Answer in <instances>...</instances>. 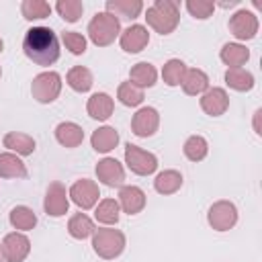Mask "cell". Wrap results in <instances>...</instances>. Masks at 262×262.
Segmentation results:
<instances>
[{
	"instance_id": "cell-28",
	"label": "cell",
	"mask_w": 262,
	"mask_h": 262,
	"mask_svg": "<svg viewBox=\"0 0 262 262\" xmlns=\"http://www.w3.org/2000/svg\"><path fill=\"white\" fill-rule=\"evenodd\" d=\"M66 82H68V86H70L72 90H76V92H88V90L92 88V84H94V78H92V72H90L88 68H84V66H74V68L68 72Z\"/></svg>"
},
{
	"instance_id": "cell-22",
	"label": "cell",
	"mask_w": 262,
	"mask_h": 262,
	"mask_svg": "<svg viewBox=\"0 0 262 262\" xmlns=\"http://www.w3.org/2000/svg\"><path fill=\"white\" fill-rule=\"evenodd\" d=\"M180 86H182L184 94H188V96H199V94H203V92L209 88V76H207L203 70H199V68L186 70V74H184Z\"/></svg>"
},
{
	"instance_id": "cell-19",
	"label": "cell",
	"mask_w": 262,
	"mask_h": 262,
	"mask_svg": "<svg viewBox=\"0 0 262 262\" xmlns=\"http://www.w3.org/2000/svg\"><path fill=\"white\" fill-rule=\"evenodd\" d=\"M156 80H158V70L149 61H139L129 72V82L133 86L141 88V90L143 88H151L156 84Z\"/></svg>"
},
{
	"instance_id": "cell-9",
	"label": "cell",
	"mask_w": 262,
	"mask_h": 262,
	"mask_svg": "<svg viewBox=\"0 0 262 262\" xmlns=\"http://www.w3.org/2000/svg\"><path fill=\"white\" fill-rule=\"evenodd\" d=\"M68 196L72 199L74 205H78L82 211H88L92 209L96 203H98V196H100V190H98V184L90 178H80L76 180L70 190H68Z\"/></svg>"
},
{
	"instance_id": "cell-2",
	"label": "cell",
	"mask_w": 262,
	"mask_h": 262,
	"mask_svg": "<svg viewBox=\"0 0 262 262\" xmlns=\"http://www.w3.org/2000/svg\"><path fill=\"white\" fill-rule=\"evenodd\" d=\"M145 20L147 25L160 33V35H170L180 20V6L174 0H156L147 10H145Z\"/></svg>"
},
{
	"instance_id": "cell-23",
	"label": "cell",
	"mask_w": 262,
	"mask_h": 262,
	"mask_svg": "<svg viewBox=\"0 0 262 262\" xmlns=\"http://www.w3.org/2000/svg\"><path fill=\"white\" fill-rule=\"evenodd\" d=\"M2 143H4V147H8L16 156H31L35 151V139L31 135H27V133L10 131V133L4 135Z\"/></svg>"
},
{
	"instance_id": "cell-7",
	"label": "cell",
	"mask_w": 262,
	"mask_h": 262,
	"mask_svg": "<svg viewBox=\"0 0 262 262\" xmlns=\"http://www.w3.org/2000/svg\"><path fill=\"white\" fill-rule=\"evenodd\" d=\"M207 221L215 231H229L237 223V207L231 201H217L209 207Z\"/></svg>"
},
{
	"instance_id": "cell-24",
	"label": "cell",
	"mask_w": 262,
	"mask_h": 262,
	"mask_svg": "<svg viewBox=\"0 0 262 262\" xmlns=\"http://www.w3.org/2000/svg\"><path fill=\"white\" fill-rule=\"evenodd\" d=\"M0 178H27L25 162L12 151H2L0 154Z\"/></svg>"
},
{
	"instance_id": "cell-16",
	"label": "cell",
	"mask_w": 262,
	"mask_h": 262,
	"mask_svg": "<svg viewBox=\"0 0 262 262\" xmlns=\"http://www.w3.org/2000/svg\"><path fill=\"white\" fill-rule=\"evenodd\" d=\"M119 207L127 213V215H137L143 211L145 207V192L139 188V186H133V184H127V186H121L119 190Z\"/></svg>"
},
{
	"instance_id": "cell-33",
	"label": "cell",
	"mask_w": 262,
	"mask_h": 262,
	"mask_svg": "<svg viewBox=\"0 0 262 262\" xmlns=\"http://www.w3.org/2000/svg\"><path fill=\"white\" fill-rule=\"evenodd\" d=\"M182 151H184V156H186L190 162H201V160H205L207 154H209V143H207V139H205L203 135H190V137L184 141Z\"/></svg>"
},
{
	"instance_id": "cell-26",
	"label": "cell",
	"mask_w": 262,
	"mask_h": 262,
	"mask_svg": "<svg viewBox=\"0 0 262 262\" xmlns=\"http://www.w3.org/2000/svg\"><path fill=\"white\" fill-rule=\"evenodd\" d=\"M225 84L237 92H248L254 88V76L252 72L244 70V68H227L225 72Z\"/></svg>"
},
{
	"instance_id": "cell-6",
	"label": "cell",
	"mask_w": 262,
	"mask_h": 262,
	"mask_svg": "<svg viewBox=\"0 0 262 262\" xmlns=\"http://www.w3.org/2000/svg\"><path fill=\"white\" fill-rule=\"evenodd\" d=\"M125 164L137 176H149L158 170V158L151 151L141 149L139 145L133 143H127L125 147Z\"/></svg>"
},
{
	"instance_id": "cell-31",
	"label": "cell",
	"mask_w": 262,
	"mask_h": 262,
	"mask_svg": "<svg viewBox=\"0 0 262 262\" xmlns=\"http://www.w3.org/2000/svg\"><path fill=\"white\" fill-rule=\"evenodd\" d=\"M121 207L115 199H102L94 209V219L102 225H115L119 221Z\"/></svg>"
},
{
	"instance_id": "cell-29",
	"label": "cell",
	"mask_w": 262,
	"mask_h": 262,
	"mask_svg": "<svg viewBox=\"0 0 262 262\" xmlns=\"http://www.w3.org/2000/svg\"><path fill=\"white\" fill-rule=\"evenodd\" d=\"M180 186H182V174L178 170H164L154 180V188L160 194H174L176 190H180Z\"/></svg>"
},
{
	"instance_id": "cell-35",
	"label": "cell",
	"mask_w": 262,
	"mask_h": 262,
	"mask_svg": "<svg viewBox=\"0 0 262 262\" xmlns=\"http://www.w3.org/2000/svg\"><path fill=\"white\" fill-rule=\"evenodd\" d=\"M117 98L125 106H139L143 102V90L133 86L131 82H123L117 88Z\"/></svg>"
},
{
	"instance_id": "cell-4",
	"label": "cell",
	"mask_w": 262,
	"mask_h": 262,
	"mask_svg": "<svg viewBox=\"0 0 262 262\" xmlns=\"http://www.w3.org/2000/svg\"><path fill=\"white\" fill-rule=\"evenodd\" d=\"M121 35V20L111 12H96L88 23V37L96 47L111 45Z\"/></svg>"
},
{
	"instance_id": "cell-42",
	"label": "cell",
	"mask_w": 262,
	"mask_h": 262,
	"mask_svg": "<svg viewBox=\"0 0 262 262\" xmlns=\"http://www.w3.org/2000/svg\"><path fill=\"white\" fill-rule=\"evenodd\" d=\"M0 76H2V68H0Z\"/></svg>"
},
{
	"instance_id": "cell-3",
	"label": "cell",
	"mask_w": 262,
	"mask_h": 262,
	"mask_svg": "<svg viewBox=\"0 0 262 262\" xmlns=\"http://www.w3.org/2000/svg\"><path fill=\"white\" fill-rule=\"evenodd\" d=\"M125 233L115 227H100L92 233V250L102 260H115L125 250Z\"/></svg>"
},
{
	"instance_id": "cell-39",
	"label": "cell",
	"mask_w": 262,
	"mask_h": 262,
	"mask_svg": "<svg viewBox=\"0 0 262 262\" xmlns=\"http://www.w3.org/2000/svg\"><path fill=\"white\" fill-rule=\"evenodd\" d=\"M262 108H258L256 113H254V131H256V135H262Z\"/></svg>"
},
{
	"instance_id": "cell-20",
	"label": "cell",
	"mask_w": 262,
	"mask_h": 262,
	"mask_svg": "<svg viewBox=\"0 0 262 262\" xmlns=\"http://www.w3.org/2000/svg\"><path fill=\"white\" fill-rule=\"evenodd\" d=\"M90 143H92L94 151H98V154H108V151L115 149L117 143H119V131H117L115 127H108V125L98 127V129L92 133Z\"/></svg>"
},
{
	"instance_id": "cell-37",
	"label": "cell",
	"mask_w": 262,
	"mask_h": 262,
	"mask_svg": "<svg viewBox=\"0 0 262 262\" xmlns=\"http://www.w3.org/2000/svg\"><path fill=\"white\" fill-rule=\"evenodd\" d=\"M61 41H63L66 49H70V53H74V55H82L86 51V37L78 31H63Z\"/></svg>"
},
{
	"instance_id": "cell-11",
	"label": "cell",
	"mask_w": 262,
	"mask_h": 262,
	"mask_svg": "<svg viewBox=\"0 0 262 262\" xmlns=\"http://www.w3.org/2000/svg\"><path fill=\"white\" fill-rule=\"evenodd\" d=\"M43 209L51 217H61V215L68 213V209H70V196H68V190H66V186L61 182H51L47 186Z\"/></svg>"
},
{
	"instance_id": "cell-21",
	"label": "cell",
	"mask_w": 262,
	"mask_h": 262,
	"mask_svg": "<svg viewBox=\"0 0 262 262\" xmlns=\"http://www.w3.org/2000/svg\"><path fill=\"white\" fill-rule=\"evenodd\" d=\"M143 10L141 0H106V12H111L117 18H137Z\"/></svg>"
},
{
	"instance_id": "cell-18",
	"label": "cell",
	"mask_w": 262,
	"mask_h": 262,
	"mask_svg": "<svg viewBox=\"0 0 262 262\" xmlns=\"http://www.w3.org/2000/svg\"><path fill=\"white\" fill-rule=\"evenodd\" d=\"M55 139L63 147H78L84 141V129L78 123L63 121V123H59L55 127Z\"/></svg>"
},
{
	"instance_id": "cell-10",
	"label": "cell",
	"mask_w": 262,
	"mask_h": 262,
	"mask_svg": "<svg viewBox=\"0 0 262 262\" xmlns=\"http://www.w3.org/2000/svg\"><path fill=\"white\" fill-rule=\"evenodd\" d=\"M2 256H4V262H23L29 252H31V242L25 233L20 231H12V233H6L4 239H2Z\"/></svg>"
},
{
	"instance_id": "cell-36",
	"label": "cell",
	"mask_w": 262,
	"mask_h": 262,
	"mask_svg": "<svg viewBox=\"0 0 262 262\" xmlns=\"http://www.w3.org/2000/svg\"><path fill=\"white\" fill-rule=\"evenodd\" d=\"M55 10L66 23H76L84 12V4L80 0H57Z\"/></svg>"
},
{
	"instance_id": "cell-17",
	"label": "cell",
	"mask_w": 262,
	"mask_h": 262,
	"mask_svg": "<svg viewBox=\"0 0 262 262\" xmlns=\"http://www.w3.org/2000/svg\"><path fill=\"white\" fill-rule=\"evenodd\" d=\"M113 108H115V100L106 94V92H96L88 98V104H86V111L92 119L96 121H106L111 115H113Z\"/></svg>"
},
{
	"instance_id": "cell-5",
	"label": "cell",
	"mask_w": 262,
	"mask_h": 262,
	"mask_svg": "<svg viewBox=\"0 0 262 262\" xmlns=\"http://www.w3.org/2000/svg\"><path fill=\"white\" fill-rule=\"evenodd\" d=\"M61 92V76L57 72H41L31 82V94L37 102L49 104L53 102Z\"/></svg>"
},
{
	"instance_id": "cell-34",
	"label": "cell",
	"mask_w": 262,
	"mask_h": 262,
	"mask_svg": "<svg viewBox=\"0 0 262 262\" xmlns=\"http://www.w3.org/2000/svg\"><path fill=\"white\" fill-rule=\"evenodd\" d=\"M20 12L27 20H39V18H47L51 14V6L45 0H23Z\"/></svg>"
},
{
	"instance_id": "cell-32",
	"label": "cell",
	"mask_w": 262,
	"mask_h": 262,
	"mask_svg": "<svg viewBox=\"0 0 262 262\" xmlns=\"http://www.w3.org/2000/svg\"><path fill=\"white\" fill-rule=\"evenodd\" d=\"M186 63L182 61V59H176V57H172V59H168L166 63H164V68H162V78H164V84H168V86H180L182 84V78H184V74H186Z\"/></svg>"
},
{
	"instance_id": "cell-27",
	"label": "cell",
	"mask_w": 262,
	"mask_h": 262,
	"mask_svg": "<svg viewBox=\"0 0 262 262\" xmlns=\"http://www.w3.org/2000/svg\"><path fill=\"white\" fill-rule=\"evenodd\" d=\"M8 221H10V225H12L14 229H18V231H29V229H33V227L37 225V215H35V211H33L31 207H27V205H16V207L10 211Z\"/></svg>"
},
{
	"instance_id": "cell-8",
	"label": "cell",
	"mask_w": 262,
	"mask_h": 262,
	"mask_svg": "<svg viewBox=\"0 0 262 262\" xmlns=\"http://www.w3.org/2000/svg\"><path fill=\"white\" fill-rule=\"evenodd\" d=\"M229 31L235 39L239 41H250L256 37L258 29H260V23H258V16L252 12V10H246V8H239L237 12L231 14L229 18Z\"/></svg>"
},
{
	"instance_id": "cell-41",
	"label": "cell",
	"mask_w": 262,
	"mask_h": 262,
	"mask_svg": "<svg viewBox=\"0 0 262 262\" xmlns=\"http://www.w3.org/2000/svg\"><path fill=\"white\" fill-rule=\"evenodd\" d=\"M2 49H4V43H2V39H0V53H2Z\"/></svg>"
},
{
	"instance_id": "cell-1",
	"label": "cell",
	"mask_w": 262,
	"mask_h": 262,
	"mask_svg": "<svg viewBox=\"0 0 262 262\" xmlns=\"http://www.w3.org/2000/svg\"><path fill=\"white\" fill-rule=\"evenodd\" d=\"M25 55L37 66H51L59 59V39L49 27H31L23 39Z\"/></svg>"
},
{
	"instance_id": "cell-30",
	"label": "cell",
	"mask_w": 262,
	"mask_h": 262,
	"mask_svg": "<svg viewBox=\"0 0 262 262\" xmlns=\"http://www.w3.org/2000/svg\"><path fill=\"white\" fill-rule=\"evenodd\" d=\"M68 233L76 239H86L94 233V223L86 213H76L68 221Z\"/></svg>"
},
{
	"instance_id": "cell-13",
	"label": "cell",
	"mask_w": 262,
	"mask_h": 262,
	"mask_svg": "<svg viewBox=\"0 0 262 262\" xmlns=\"http://www.w3.org/2000/svg\"><path fill=\"white\" fill-rule=\"evenodd\" d=\"M96 178H98L102 184L111 186V188L123 186V182H125V168H123V164H121L119 160H115V158H102V160L96 164Z\"/></svg>"
},
{
	"instance_id": "cell-40",
	"label": "cell",
	"mask_w": 262,
	"mask_h": 262,
	"mask_svg": "<svg viewBox=\"0 0 262 262\" xmlns=\"http://www.w3.org/2000/svg\"><path fill=\"white\" fill-rule=\"evenodd\" d=\"M0 262H4V256H2V246H0Z\"/></svg>"
},
{
	"instance_id": "cell-38",
	"label": "cell",
	"mask_w": 262,
	"mask_h": 262,
	"mask_svg": "<svg viewBox=\"0 0 262 262\" xmlns=\"http://www.w3.org/2000/svg\"><path fill=\"white\" fill-rule=\"evenodd\" d=\"M186 10L194 16V18H199V20H205V18H209L211 14H213V10H215V2H211V0H186Z\"/></svg>"
},
{
	"instance_id": "cell-25",
	"label": "cell",
	"mask_w": 262,
	"mask_h": 262,
	"mask_svg": "<svg viewBox=\"0 0 262 262\" xmlns=\"http://www.w3.org/2000/svg\"><path fill=\"white\" fill-rule=\"evenodd\" d=\"M219 57L227 68H242L250 59V49L242 43H225Z\"/></svg>"
},
{
	"instance_id": "cell-14",
	"label": "cell",
	"mask_w": 262,
	"mask_h": 262,
	"mask_svg": "<svg viewBox=\"0 0 262 262\" xmlns=\"http://www.w3.org/2000/svg\"><path fill=\"white\" fill-rule=\"evenodd\" d=\"M201 108L209 117H221L229 108V96H227V92L223 88H219V86L207 88L201 94Z\"/></svg>"
},
{
	"instance_id": "cell-12",
	"label": "cell",
	"mask_w": 262,
	"mask_h": 262,
	"mask_svg": "<svg viewBox=\"0 0 262 262\" xmlns=\"http://www.w3.org/2000/svg\"><path fill=\"white\" fill-rule=\"evenodd\" d=\"M160 127V113L154 106H141L131 119V131L137 137H151Z\"/></svg>"
},
{
	"instance_id": "cell-15",
	"label": "cell",
	"mask_w": 262,
	"mask_h": 262,
	"mask_svg": "<svg viewBox=\"0 0 262 262\" xmlns=\"http://www.w3.org/2000/svg\"><path fill=\"white\" fill-rule=\"evenodd\" d=\"M121 49L127 53H139L149 43V33L143 25H131L119 35Z\"/></svg>"
}]
</instances>
